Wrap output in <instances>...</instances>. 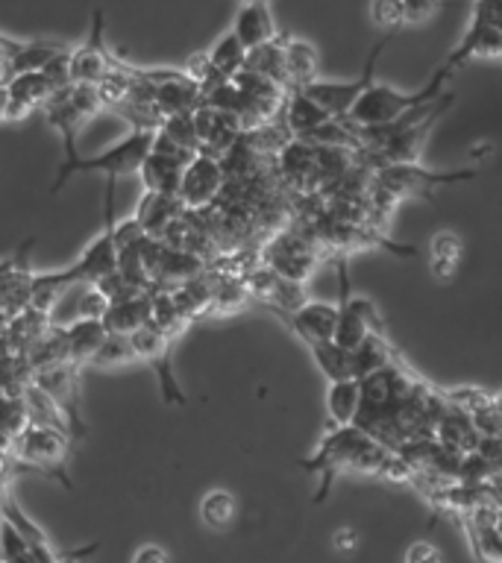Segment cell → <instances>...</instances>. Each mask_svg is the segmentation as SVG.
Wrapping results in <instances>:
<instances>
[{"label":"cell","instance_id":"e575fe53","mask_svg":"<svg viewBox=\"0 0 502 563\" xmlns=\"http://www.w3.org/2000/svg\"><path fill=\"white\" fill-rule=\"evenodd\" d=\"M68 288L70 282L65 276V267L62 271L33 273V279H30V308L42 311V314H53V308Z\"/></svg>","mask_w":502,"mask_h":563},{"label":"cell","instance_id":"7dc6e473","mask_svg":"<svg viewBox=\"0 0 502 563\" xmlns=\"http://www.w3.org/2000/svg\"><path fill=\"white\" fill-rule=\"evenodd\" d=\"M106 306H109V302H106L103 294H100L95 285H88L86 294H83V302H79L77 317H95V320H100L106 311Z\"/></svg>","mask_w":502,"mask_h":563},{"label":"cell","instance_id":"e0dca14e","mask_svg":"<svg viewBox=\"0 0 502 563\" xmlns=\"http://www.w3.org/2000/svg\"><path fill=\"white\" fill-rule=\"evenodd\" d=\"M194 132H197V153H206V156L220 158L227 153L238 139H241V121H238L232 112H220V109H211V106L200 103L192 112Z\"/></svg>","mask_w":502,"mask_h":563},{"label":"cell","instance_id":"7c38bea8","mask_svg":"<svg viewBox=\"0 0 502 563\" xmlns=\"http://www.w3.org/2000/svg\"><path fill=\"white\" fill-rule=\"evenodd\" d=\"M150 141H153V130H132L127 139H121L118 144H112L103 153L97 156L77 158V165L70 167V176L74 174H106V176H127L135 174L139 165L144 162V156L150 153Z\"/></svg>","mask_w":502,"mask_h":563},{"label":"cell","instance_id":"8fae6325","mask_svg":"<svg viewBox=\"0 0 502 563\" xmlns=\"http://www.w3.org/2000/svg\"><path fill=\"white\" fill-rule=\"evenodd\" d=\"M223 188H227V176L218 158L197 153L179 174L176 200L183 202L185 211H209L220 200Z\"/></svg>","mask_w":502,"mask_h":563},{"label":"cell","instance_id":"603a6c76","mask_svg":"<svg viewBox=\"0 0 502 563\" xmlns=\"http://www.w3.org/2000/svg\"><path fill=\"white\" fill-rule=\"evenodd\" d=\"M200 86L185 77L183 70H176L174 77L162 79V82L153 86V106H156V112L162 114V118L194 112V109L200 106Z\"/></svg>","mask_w":502,"mask_h":563},{"label":"cell","instance_id":"2e32d148","mask_svg":"<svg viewBox=\"0 0 502 563\" xmlns=\"http://www.w3.org/2000/svg\"><path fill=\"white\" fill-rule=\"evenodd\" d=\"M112 70V53L106 51L103 44V9L97 7L91 15V33H88L86 44L70 51L68 56V74L70 82H86V86H97L100 79Z\"/></svg>","mask_w":502,"mask_h":563},{"label":"cell","instance_id":"d6a6232c","mask_svg":"<svg viewBox=\"0 0 502 563\" xmlns=\"http://www.w3.org/2000/svg\"><path fill=\"white\" fill-rule=\"evenodd\" d=\"M62 51V44L56 42H15V47L7 56V79L12 74H24V70H42L47 62Z\"/></svg>","mask_w":502,"mask_h":563},{"label":"cell","instance_id":"d4e9b609","mask_svg":"<svg viewBox=\"0 0 502 563\" xmlns=\"http://www.w3.org/2000/svg\"><path fill=\"white\" fill-rule=\"evenodd\" d=\"M100 320H103L106 332L114 334H132L135 329L150 323V288L109 302Z\"/></svg>","mask_w":502,"mask_h":563},{"label":"cell","instance_id":"8992f818","mask_svg":"<svg viewBox=\"0 0 502 563\" xmlns=\"http://www.w3.org/2000/svg\"><path fill=\"white\" fill-rule=\"evenodd\" d=\"M335 258H338V276H341V302H338V320H335L332 341L341 350H352L370 332H385V323H382L376 306L368 297H356L352 294L347 255L335 253Z\"/></svg>","mask_w":502,"mask_h":563},{"label":"cell","instance_id":"5bb4252c","mask_svg":"<svg viewBox=\"0 0 502 563\" xmlns=\"http://www.w3.org/2000/svg\"><path fill=\"white\" fill-rule=\"evenodd\" d=\"M0 519H7L9 526L21 534V540L26 543L35 563H79L86 554H91L97 549V545H88V549H79V552H59L51 543V537L44 534L42 528L26 517L24 508L15 501V496L7 490H0Z\"/></svg>","mask_w":502,"mask_h":563},{"label":"cell","instance_id":"3957f363","mask_svg":"<svg viewBox=\"0 0 502 563\" xmlns=\"http://www.w3.org/2000/svg\"><path fill=\"white\" fill-rule=\"evenodd\" d=\"M449 77H452V70H449L447 65H440V68L432 74L429 82L423 88H417V91H400V88L394 86H376V82H370V86L361 91L359 100L350 106V112H347L343 121L356 123V126H376V123L394 121V118L405 114L408 109H414V106L429 103V100L444 95Z\"/></svg>","mask_w":502,"mask_h":563},{"label":"cell","instance_id":"836d02e7","mask_svg":"<svg viewBox=\"0 0 502 563\" xmlns=\"http://www.w3.org/2000/svg\"><path fill=\"white\" fill-rule=\"evenodd\" d=\"M356 411H359V378L329 382L326 385V413H329V422H335V426L352 422Z\"/></svg>","mask_w":502,"mask_h":563},{"label":"cell","instance_id":"ab89813d","mask_svg":"<svg viewBox=\"0 0 502 563\" xmlns=\"http://www.w3.org/2000/svg\"><path fill=\"white\" fill-rule=\"evenodd\" d=\"M24 426L26 411L21 394H0V449H7Z\"/></svg>","mask_w":502,"mask_h":563},{"label":"cell","instance_id":"6da1fadb","mask_svg":"<svg viewBox=\"0 0 502 563\" xmlns=\"http://www.w3.org/2000/svg\"><path fill=\"white\" fill-rule=\"evenodd\" d=\"M299 466L320 478L315 505H324L329 499L335 478L341 473L376 475V478H391V482H408L412 478V466L405 464L403 457L382 446L379 440H373L368 431H361L352 422H343V426L329 422L324 440L317 443L312 455L299 461Z\"/></svg>","mask_w":502,"mask_h":563},{"label":"cell","instance_id":"f546056e","mask_svg":"<svg viewBox=\"0 0 502 563\" xmlns=\"http://www.w3.org/2000/svg\"><path fill=\"white\" fill-rule=\"evenodd\" d=\"M21 402H24L26 422H35V426H47V429L65 431L70 440H74V431H70L68 417L59 411V405L53 402L51 396H44L33 382H26L21 387Z\"/></svg>","mask_w":502,"mask_h":563},{"label":"cell","instance_id":"c3c4849f","mask_svg":"<svg viewBox=\"0 0 502 563\" xmlns=\"http://www.w3.org/2000/svg\"><path fill=\"white\" fill-rule=\"evenodd\" d=\"M132 563H171L167 552L156 543H144L139 552L132 554Z\"/></svg>","mask_w":502,"mask_h":563},{"label":"cell","instance_id":"7402d4cb","mask_svg":"<svg viewBox=\"0 0 502 563\" xmlns=\"http://www.w3.org/2000/svg\"><path fill=\"white\" fill-rule=\"evenodd\" d=\"M179 214H185V209H183V202L176 200V194L144 191L141 194L139 206H135L132 220L139 223L144 235L162 238V232H165V229L171 227Z\"/></svg>","mask_w":502,"mask_h":563},{"label":"cell","instance_id":"681fc988","mask_svg":"<svg viewBox=\"0 0 502 563\" xmlns=\"http://www.w3.org/2000/svg\"><path fill=\"white\" fill-rule=\"evenodd\" d=\"M332 545L338 552H352V549L359 545V534H356L352 528H341V531H335L332 534Z\"/></svg>","mask_w":502,"mask_h":563},{"label":"cell","instance_id":"277c9868","mask_svg":"<svg viewBox=\"0 0 502 563\" xmlns=\"http://www.w3.org/2000/svg\"><path fill=\"white\" fill-rule=\"evenodd\" d=\"M74 440L59 429H47V426H35V422H26L24 429L18 431L12 443L7 446V452L12 455L18 466H26V470H39L44 475H53L59 478L65 487H70L68 482V464H70V446Z\"/></svg>","mask_w":502,"mask_h":563},{"label":"cell","instance_id":"f6af8a7d","mask_svg":"<svg viewBox=\"0 0 502 563\" xmlns=\"http://www.w3.org/2000/svg\"><path fill=\"white\" fill-rule=\"evenodd\" d=\"M467 21H476V24L502 26L500 0H473V7H470V18H467Z\"/></svg>","mask_w":502,"mask_h":563},{"label":"cell","instance_id":"f35d334b","mask_svg":"<svg viewBox=\"0 0 502 563\" xmlns=\"http://www.w3.org/2000/svg\"><path fill=\"white\" fill-rule=\"evenodd\" d=\"M209 62H211V68L218 70L220 77H232V74H236L238 68H241V65H244V47H241V44H238V38L236 35H232V30H229V33H223L218 38V42L211 44L209 51Z\"/></svg>","mask_w":502,"mask_h":563},{"label":"cell","instance_id":"9c48e42d","mask_svg":"<svg viewBox=\"0 0 502 563\" xmlns=\"http://www.w3.org/2000/svg\"><path fill=\"white\" fill-rule=\"evenodd\" d=\"M114 176H106V200H103V229L91 244L79 253L74 264L65 267L70 285H91L106 273L118 267V250H114Z\"/></svg>","mask_w":502,"mask_h":563},{"label":"cell","instance_id":"ffe728a7","mask_svg":"<svg viewBox=\"0 0 502 563\" xmlns=\"http://www.w3.org/2000/svg\"><path fill=\"white\" fill-rule=\"evenodd\" d=\"M232 35L244 51H253L259 44L271 42L276 35V24H273V12L268 7V0H244L236 12L232 21Z\"/></svg>","mask_w":502,"mask_h":563},{"label":"cell","instance_id":"4dcf8cb0","mask_svg":"<svg viewBox=\"0 0 502 563\" xmlns=\"http://www.w3.org/2000/svg\"><path fill=\"white\" fill-rule=\"evenodd\" d=\"M282 38L285 35H273L271 42L259 44V47H253V51L244 53V65L241 68H250L255 70V74H262V77H268L271 82H276L280 88H285L288 91V77H285V53H282Z\"/></svg>","mask_w":502,"mask_h":563},{"label":"cell","instance_id":"52a82bcc","mask_svg":"<svg viewBox=\"0 0 502 563\" xmlns=\"http://www.w3.org/2000/svg\"><path fill=\"white\" fill-rule=\"evenodd\" d=\"M262 264L271 267L276 276L288 282H299L306 285L308 276L317 271L320 264V246H317V238L312 232H303V229H285L280 235L264 244Z\"/></svg>","mask_w":502,"mask_h":563},{"label":"cell","instance_id":"1f68e13d","mask_svg":"<svg viewBox=\"0 0 502 563\" xmlns=\"http://www.w3.org/2000/svg\"><path fill=\"white\" fill-rule=\"evenodd\" d=\"M183 167L185 165H179V162H174V158L159 156V153H153V150H150L135 174L141 176L144 191L176 194V185H179V174H183Z\"/></svg>","mask_w":502,"mask_h":563},{"label":"cell","instance_id":"bcb514c9","mask_svg":"<svg viewBox=\"0 0 502 563\" xmlns=\"http://www.w3.org/2000/svg\"><path fill=\"white\" fill-rule=\"evenodd\" d=\"M405 563H444V554H440L438 545L429 543V540H417L414 545H408Z\"/></svg>","mask_w":502,"mask_h":563},{"label":"cell","instance_id":"74e56055","mask_svg":"<svg viewBox=\"0 0 502 563\" xmlns=\"http://www.w3.org/2000/svg\"><path fill=\"white\" fill-rule=\"evenodd\" d=\"M312 358H315L317 369L324 373L326 382H338V378L350 376V352L341 350L335 341H312L306 343Z\"/></svg>","mask_w":502,"mask_h":563},{"label":"cell","instance_id":"83f0119b","mask_svg":"<svg viewBox=\"0 0 502 563\" xmlns=\"http://www.w3.org/2000/svg\"><path fill=\"white\" fill-rule=\"evenodd\" d=\"M350 352V376L364 378L370 373H376L379 367H385L391 361H400L396 350L388 343L385 332H370L361 343H356Z\"/></svg>","mask_w":502,"mask_h":563},{"label":"cell","instance_id":"b9f144b4","mask_svg":"<svg viewBox=\"0 0 502 563\" xmlns=\"http://www.w3.org/2000/svg\"><path fill=\"white\" fill-rule=\"evenodd\" d=\"M370 21L385 33H400L405 26L403 0H370Z\"/></svg>","mask_w":502,"mask_h":563},{"label":"cell","instance_id":"5b68a950","mask_svg":"<svg viewBox=\"0 0 502 563\" xmlns=\"http://www.w3.org/2000/svg\"><path fill=\"white\" fill-rule=\"evenodd\" d=\"M479 176V167H465V170H432L423 167L421 162L414 165H382L370 170V185H376L385 194H391L396 202L408 197H426L429 200L435 188L444 185L470 183Z\"/></svg>","mask_w":502,"mask_h":563},{"label":"cell","instance_id":"7a4b0ae2","mask_svg":"<svg viewBox=\"0 0 502 563\" xmlns=\"http://www.w3.org/2000/svg\"><path fill=\"white\" fill-rule=\"evenodd\" d=\"M103 106H100V97H97L95 86H86V82H68V86L56 88L47 100L42 103V112L47 118L53 130L59 132L62 144H65V162L59 165V174L53 179L51 194H59L65 188V183L70 179V167L77 165V132L83 130V123L88 118H95Z\"/></svg>","mask_w":502,"mask_h":563},{"label":"cell","instance_id":"484cf974","mask_svg":"<svg viewBox=\"0 0 502 563\" xmlns=\"http://www.w3.org/2000/svg\"><path fill=\"white\" fill-rule=\"evenodd\" d=\"M62 334H65L68 364L83 369L88 364V358L95 355L97 346H100V341L106 338V329H103V320H95V317H77L74 323L62 325Z\"/></svg>","mask_w":502,"mask_h":563},{"label":"cell","instance_id":"ac0fdd59","mask_svg":"<svg viewBox=\"0 0 502 563\" xmlns=\"http://www.w3.org/2000/svg\"><path fill=\"white\" fill-rule=\"evenodd\" d=\"M7 88V109H3V121H24L35 109L56 91L53 82L44 77L42 70H24V74H12L3 82Z\"/></svg>","mask_w":502,"mask_h":563},{"label":"cell","instance_id":"ee69618b","mask_svg":"<svg viewBox=\"0 0 502 563\" xmlns=\"http://www.w3.org/2000/svg\"><path fill=\"white\" fill-rule=\"evenodd\" d=\"M68 56H70L68 47H62V51L56 53V56H53V59L47 62V65H44V68H42V74L47 79H51L53 88H62V86H68V82H70Z\"/></svg>","mask_w":502,"mask_h":563},{"label":"cell","instance_id":"9a60e30c","mask_svg":"<svg viewBox=\"0 0 502 563\" xmlns=\"http://www.w3.org/2000/svg\"><path fill=\"white\" fill-rule=\"evenodd\" d=\"M458 522L470 540L476 563H500V499H488L458 514Z\"/></svg>","mask_w":502,"mask_h":563},{"label":"cell","instance_id":"60d3db41","mask_svg":"<svg viewBox=\"0 0 502 563\" xmlns=\"http://www.w3.org/2000/svg\"><path fill=\"white\" fill-rule=\"evenodd\" d=\"M156 130L162 132V135H167L171 141H176V144H183V147H188V150H194V153H197V132H194L192 112L162 118Z\"/></svg>","mask_w":502,"mask_h":563},{"label":"cell","instance_id":"44dd1931","mask_svg":"<svg viewBox=\"0 0 502 563\" xmlns=\"http://www.w3.org/2000/svg\"><path fill=\"white\" fill-rule=\"evenodd\" d=\"M276 165L285 183L297 191H317V167H315V147L306 141L291 139L285 147L276 153Z\"/></svg>","mask_w":502,"mask_h":563},{"label":"cell","instance_id":"f1b7e54d","mask_svg":"<svg viewBox=\"0 0 502 563\" xmlns=\"http://www.w3.org/2000/svg\"><path fill=\"white\" fill-rule=\"evenodd\" d=\"M461 258H465V241L452 229H440L435 232L429 244V271L438 282H452L458 276V267H461Z\"/></svg>","mask_w":502,"mask_h":563},{"label":"cell","instance_id":"8d00e7d4","mask_svg":"<svg viewBox=\"0 0 502 563\" xmlns=\"http://www.w3.org/2000/svg\"><path fill=\"white\" fill-rule=\"evenodd\" d=\"M238 501L229 490H209L200 499V519L203 526L211 531H227L236 522Z\"/></svg>","mask_w":502,"mask_h":563},{"label":"cell","instance_id":"d590c367","mask_svg":"<svg viewBox=\"0 0 502 563\" xmlns=\"http://www.w3.org/2000/svg\"><path fill=\"white\" fill-rule=\"evenodd\" d=\"M127 364H139V358H135V350H132V343H130V334L106 332V338L100 341V346L95 350V355L88 358L86 367L118 369V367H127Z\"/></svg>","mask_w":502,"mask_h":563},{"label":"cell","instance_id":"4fadbf2b","mask_svg":"<svg viewBox=\"0 0 502 563\" xmlns=\"http://www.w3.org/2000/svg\"><path fill=\"white\" fill-rule=\"evenodd\" d=\"M33 382L44 396H51L53 402L59 405V411L68 417L74 440L86 434L83 417H79V367L68 364V361H56L47 367H39L30 373Z\"/></svg>","mask_w":502,"mask_h":563},{"label":"cell","instance_id":"cb8c5ba5","mask_svg":"<svg viewBox=\"0 0 502 563\" xmlns=\"http://www.w3.org/2000/svg\"><path fill=\"white\" fill-rule=\"evenodd\" d=\"M332 114H326L315 100H308L303 91L297 88H291L285 91V100H282L280 109V121L285 123V130H288L291 139H306L308 132L317 130L320 123L329 121Z\"/></svg>","mask_w":502,"mask_h":563},{"label":"cell","instance_id":"ba28073f","mask_svg":"<svg viewBox=\"0 0 502 563\" xmlns=\"http://www.w3.org/2000/svg\"><path fill=\"white\" fill-rule=\"evenodd\" d=\"M396 33H385L382 38H376V44H373V51H370L368 62H364V70H361V77L356 79H343V82H335V79H312L308 86L297 88V91H303V95L308 97V100H315L320 109H324L326 114H332V118H347V112H350V106L356 103L361 97V91L373 82V77H376V62L379 56H382V51H385L388 44L394 42Z\"/></svg>","mask_w":502,"mask_h":563},{"label":"cell","instance_id":"4316f807","mask_svg":"<svg viewBox=\"0 0 502 563\" xmlns=\"http://www.w3.org/2000/svg\"><path fill=\"white\" fill-rule=\"evenodd\" d=\"M282 53H285V77H288V91L291 88L308 86L312 79L320 74V59H317L315 44L306 38H294L285 35L282 38Z\"/></svg>","mask_w":502,"mask_h":563},{"label":"cell","instance_id":"f907efd6","mask_svg":"<svg viewBox=\"0 0 502 563\" xmlns=\"http://www.w3.org/2000/svg\"><path fill=\"white\" fill-rule=\"evenodd\" d=\"M3 325H7V320H3V317H0V332H3Z\"/></svg>","mask_w":502,"mask_h":563},{"label":"cell","instance_id":"30bf717a","mask_svg":"<svg viewBox=\"0 0 502 563\" xmlns=\"http://www.w3.org/2000/svg\"><path fill=\"white\" fill-rule=\"evenodd\" d=\"M132 350H135V358L141 364H148L159 378V390H162V402L165 405H179L183 408L188 399H185V390L179 387L174 376V352H171V343L174 338H167L162 329H156L153 323H144L141 329L130 334Z\"/></svg>","mask_w":502,"mask_h":563},{"label":"cell","instance_id":"7bdbcfd3","mask_svg":"<svg viewBox=\"0 0 502 563\" xmlns=\"http://www.w3.org/2000/svg\"><path fill=\"white\" fill-rule=\"evenodd\" d=\"M440 0H403V24L423 26L440 12Z\"/></svg>","mask_w":502,"mask_h":563},{"label":"cell","instance_id":"d6986e66","mask_svg":"<svg viewBox=\"0 0 502 563\" xmlns=\"http://www.w3.org/2000/svg\"><path fill=\"white\" fill-rule=\"evenodd\" d=\"M500 53H502V26L467 21V30L465 35H461V42L456 44V51L449 53L447 68L456 74L458 68H465V65H470V62L500 59Z\"/></svg>","mask_w":502,"mask_h":563}]
</instances>
